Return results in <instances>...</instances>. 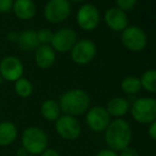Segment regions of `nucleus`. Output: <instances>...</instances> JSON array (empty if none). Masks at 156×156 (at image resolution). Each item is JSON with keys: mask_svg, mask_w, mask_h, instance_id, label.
Here are the masks:
<instances>
[{"mask_svg": "<svg viewBox=\"0 0 156 156\" xmlns=\"http://www.w3.org/2000/svg\"><path fill=\"white\" fill-rule=\"evenodd\" d=\"M132 139V127L123 118L112 120L107 129L104 131V140L107 148L117 153L131 146Z\"/></svg>", "mask_w": 156, "mask_h": 156, "instance_id": "obj_1", "label": "nucleus"}, {"mask_svg": "<svg viewBox=\"0 0 156 156\" xmlns=\"http://www.w3.org/2000/svg\"><path fill=\"white\" fill-rule=\"evenodd\" d=\"M58 105L63 115L76 117L85 114L89 109L90 97L83 89L73 88L61 96Z\"/></svg>", "mask_w": 156, "mask_h": 156, "instance_id": "obj_2", "label": "nucleus"}, {"mask_svg": "<svg viewBox=\"0 0 156 156\" xmlns=\"http://www.w3.org/2000/svg\"><path fill=\"white\" fill-rule=\"evenodd\" d=\"M47 134L37 126H30L23 131L21 135V144L23 148L28 152L29 155H41L46 149H48Z\"/></svg>", "mask_w": 156, "mask_h": 156, "instance_id": "obj_3", "label": "nucleus"}, {"mask_svg": "<svg viewBox=\"0 0 156 156\" xmlns=\"http://www.w3.org/2000/svg\"><path fill=\"white\" fill-rule=\"evenodd\" d=\"M129 113L139 124H150L156 120V99L153 97H141L131 104Z\"/></svg>", "mask_w": 156, "mask_h": 156, "instance_id": "obj_4", "label": "nucleus"}, {"mask_svg": "<svg viewBox=\"0 0 156 156\" xmlns=\"http://www.w3.org/2000/svg\"><path fill=\"white\" fill-rule=\"evenodd\" d=\"M121 41L126 49L133 52L142 51L147 47L148 37L141 28L137 26L127 27L121 33Z\"/></svg>", "mask_w": 156, "mask_h": 156, "instance_id": "obj_5", "label": "nucleus"}, {"mask_svg": "<svg viewBox=\"0 0 156 156\" xmlns=\"http://www.w3.org/2000/svg\"><path fill=\"white\" fill-rule=\"evenodd\" d=\"M55 131L61 138L65 140H76L82 133V126L76 117L68 115H61L55 122Z\"/></svg>", "mask_w": 156, "mask_h": 156, "instance_id": "obj_6", "label": "nucleus"}, {"mask_svg": "<svg viewBox=\"0 0 156 156\" xmlns=\"http://www.w3.org/2000/svg\"><path fill=\"white\" fill-rule=\"evenodd\" d=\"M85 121L89 129L94 133H101L107 129L112 121L106 108L103 106H94L86 112Z\"/></svg>", "mask_w": 156, "mask_h": 156, "instance_id": "obj_7", "label": "nucleus"}, {"mask_svg": "<svg viewBox=\"0 0 156 156\" xmlns=\"http://www.w3.org/2000/svg\"><path fill=\"white\" fill-rule=\"evenodd\" d=\"M97 53L96 44L88 38L76 41L71 49V58L78 65H86L94 58Z\"/></svg>", "mask_w": 156, "mask_h": 156, "instance_id": "obj_8", "label": "nucleus"}, {"mask_svg": "<svg viewBox=\"0 0 156 156\" xmlns=\"http://www.w3.org/2000/svg\"><path fill=\"white\" fill-rule=\"evenodd\" d=\"M71 5L68 0H49L45 6V17L51 23H60L68 18Z\"/></svg>", "mask_w": 156, "mask_h": 156, "instance_id": "obj_9", "label": "nucleus"}, {"mask_svg": "<svg viewBox=\"0 0 156 156\" xmlns=\"http://www.w3.org/2000/svg\"><path fill=\"white\" fill-rule=\"evenodd\" d=\"M76 21L81 29L85 31H93L100 23V13L97 6L87 3L82 5L76 14Z\"/></svg>", "mask_w": 156, "mask_h": 156, "instance_id": "obj_10", "label": "nucleus"}, {"mask_svg": "<svg viewBox=\"0 0 156 156\" xmlns=\"http://www.w3.org/2000/svg\"><path fill=\"white\" fill-rule=\"evenodd\" d=\"M23 73V65L16 56H6L0 62V76L9 82H16Z\"/></svg>", "mask_w": 156, "mask_h": 156, "instance_id": "obj_11", "label": "nucleus"}, {"mask_svg": "<svg viewBox=\"0 0 156 156\" xmlns=\"http://www.w3.org/2000/svg\"><path fill=\"white\" fill-rule=\"evenodd\" d=\"M76 43V33L70 28H63L55 32L52 37V48L58 52L71 51Z\"/></svg>", "mask_w": 156, "mask_h": 156, "instance_id": "obj_12", "label": "nucleus"}, {"mask_svg": "<svg viewBox=\"0 0 156 156\" xmlns=\"http://www.w3.org/2000/svg\"><path fill=\"white\" fill-rule=\"evenodd\" d=\"M104 20L109 29L116 32L123 31L125 28H127L129 23V19L125 12L119 8L108 9L104 14Z\"/></svg>", "mask_w": 156, "mask_h": 156, "instance_id": "obj_13", "label": "nucleus"}, {"mask_svg": "<svg viewBox=\"0 0 156 156\" xmlns=\"http://www.w3.org/2000/svg\"><path fill=\"white\" fill-rule=\"evenodd\" d=\"M105 108L111 118L120 119V118H123L129 112L131 104L124 97H114L107 102Z\"/></svg>", "mask_w": 156, "mask_h": 156, "instance_id": "obj_14", "label": "nucleus"}, {"mask_svg": "<svg viewBox=\"0 0 156 156\" xmlns=\"http://www.w3.org/2000/svg\"><path fill=\"white\" fill-rule=\"evenodd\" d=\"M55 62V51L49 45H41L35 50V63L41 69H49Z\"/></svg>", "mask_w": 156, "mask_h": 156, "instance_id": "obj_15", "label": "nucleus"}, {"mask_svg": "<svg viewBox=\"0 0 156 156\" xmlns=\"http://www.w3.org/2000/svg\"><path fill=\"white\" fill-rule=\"evenodd\" d=\"M13 11L19 19L29 20L35 15L36 6L33 0H16L13 3Z\"/></svg>", "mask_w": 156, "mask_h": 156, "instance_id": "obj_16", "label": "nucleus"}, {"mask_svg": "<svg viewBox=\"0 0 156 156\" xmlns=\"http://www.w3.org/2000/svg\"><path fill=\"white\" fill-rule=\"evenodd\" d=\"M16 43L23 51H34L41 46L37 38V32L33 30H25L20 34H18Z\"/></svg>", "mask_w": 156, "mask_h": 156, "instance_id": "obj_17", "label": "nucleus"}, {"mask_svg": "<svg viewBox=\"0 0 156 156\" xmlns=\"http://www.w3.org/2000/svg\"><path fill=\"white\" fill-rule=\"evenodd\" d=\"M17 127L11 121L0 122V146L6 147L12 144L17 138Z\"/></svg>", "mask_w": 156, "mask_h": 156, "instance_id": "obj_18", "label": "nucleus"}, {"mask_svg": "<svg viewBox=\"0 0 156 156\" xmlns=\"http://www.w3.org/2000/svg\"><path fill=\"white\" fill-rule=\"evenodd\" d=\"M41 116L45 118L47 121L55 122L62 115L61 107L58 105V102L54 100H46L41 103Z\"/></svg>", "mask_w": 156, "mask_h": 156, "instance_id": "obj_19", "label": "nucleus"}, {"mask_svg": "<svg viewBox=\"0 0 156 156\" xmlns=\"http://www.w3.org/2000/svg\"><path fill=\"white\" fill-rule=\"evenodd\" d=\"M120 88L126 94H136L141 89L140 79L134 76H125L120 83Z\"/></svg>", "mask_w": 156, "mask_h": 156, "instance_id": "obj_20", "label": "nucleus"}, {"mask_svg": "<svg viewBox=\"0 0 156 156\" xmlns=\"http://www.w3.org/2000/svg\"><path fill=\"white\" fill-rule=\"evenodd\" d=\"M140 79L141 88L148 93L156 94V69H149L142 73Z\"/></svg>", "mask_w": 156, "mask_h": 156, "instance_id": "obj_21", "label": "nucleus"}, {"mask_svg": "<svg viewBox=\"0 0 156 156\" xmlns=\"http://www.w3.org/2000/svg\"><path fill=\"white\" fill-rule=\"evenodd\" d=\"M15 93L20 98H28L31 96L33 91V85L28 79L20 78L15 82L14 85Z\"/></svg>", "mask_w": 156, "mask_h": 156, "instance_id": "obj_22", "label": "nucleus"}, {"mask_svg": "<svg viewBox=\"0 0 156 156\" xmlns=\"http://www.w3.org/2000/svg\"><path fill=\"white\" fill-rule=\"evenodd\" d=\"M52 37H53V33L50 29H41L37 32V38L41 45H48L51 44Z\"/></svg>", "mask_w": 156, "mask_h": 156, "instance_id": "obj_23", "label": "nucleus"}, {"mask_svg": "<svg viewBox=\"0 0 156 156\" xmlns=\"http://www.w3.org/2000/svg\"><path fill=\"white\" fill-rule=\"evenodd\" d=\"M138 0H116L117 8L121 9L122 11H131L136 5Z\"/></svg>", "mask_w": 156, "mask_h": 156, "instance_id": "obj_24", "label": "nucleus"}, {"mask_svg": "<svg viewBox=\"0 0 156 156\" xmlns=\"http://www.w3.org/2000/svg\"><path fill=\"white\" fill-rule=\"evenodd\" d=\"M13 0H0V13H8L11 9H13Z\"/></svg>", "mask_w": 156, "mask_h": 156, "instance_id": "obj_25", "label": "nucleus"}, {"mask_svg": "<svg viewBox=\"0 0 156 156\" xmlns=\"http://www.w3.org/2000/svg\"><path fill=\"white\" fill-rule=\"evenodd\" d=\"M118 154H119V156H140L139 153L137 152V150H135L132 147H127L126 149L120 151Z\"/></svg>", "mask_w": 156, "mask_h": 156, "instance_id": "obj_26", "label": "nucleus"}, {"mask_svg": "<svg viewBox=\"0 0 156 156\" xmlns=\"http://www.w3.org/2000/svg\"><path fill=\"white\" fill-rule=\"evenodd\" d=\"M96 156H119V154H118L117 152H115V151L106 148V149H102V150L99 151Z\"/></svg>", "mask_w": 156, "mask_h": 156, "instance_id": "obj_27", "label": "nucleus"}, {"mask_svg": "<svg viewBox=\"0 0 156 156\" xmlns=\"http://www.w3.org/2000/svg\"><path fill=\"white\" fill-rule=\"evenodd\" d=\"M148 135L150 136L151 139L156 140V120H155V121H153L152 123L149 124Z\"/></svg>", "mask_w": 156, "mask_h": 156, "instance_id": "obj_28", "label": "nucleus"}, {"mask_svg": "<svg viewBox=\"0 0 156 156\" xmlns=\"http://www.w3.org/2000/svg\"><path fill=\"white\" fill-rule=\"evenodd\" d=\"M41 156H61V154L54 149H46L41 154Z\"/></svg>", "mask_w": 156, "mask_h": 156, "instance_id": "obj_29", "label": "nucleus"}, {"mask_svg": "<svg viewBox=\"0 0 156 156\" xmlns=\"http://www.w3.org/2000/svg\"><path fill=\"white\" fill-rule=\"evenodd\" d=\"M8 38L10 39L11 41H17V38H18V34L15 32H11L10 34L8 35Z\"/></svg>", "mask_w": 156, "mask_h": 156, "instance_id": "obj_30", "label": "nucleus"}, {"mask_svg": "<svg viewBox=\"0 0 156 156\" xmlns=\"http://www.w3.org/2000/svg\"><path fill=\"white\" fill-rule=\"evenodd\" d=\"M17 155H18V156H28L29 154H28L27 151H26L25 149H23V147H21V148L19 149L18 151H17Z\"/></svg>", "mask_w": 156, "mask_h": 156, "instance_id": "obj_31", "label": "nucleus"}, {"mask_svg": "<svg viewBox=\"0 0 156 156\" xmlns=\"http://www.w3.org/2000/svg\"><path fill=\"white\" fill-rule=\"evenodd\" d=\"M68 1H73V2H82L84 0H68Z\"/></svg>", "mask_w": 156, "mask_h": 156, "instance_id": "obj_32", "label": "nucleus"}, {"mask_svg": "<svg viewBox=\"0 0 156 156\" xmlns=\"http://www.w3.org/2000/svg\"><path fill=\"white\" fill-rule=\"evenodd\" d=\"M28 156H34V155H28Z\"/></svg>", "mask_w": 156, "mask_h": 156, "instance_id": "obj_33", "label": "nucleus"}]
</instances>
